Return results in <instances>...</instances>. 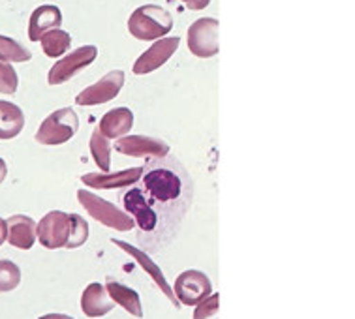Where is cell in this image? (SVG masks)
<instances>
[{
	"instance_id": "6da1fadb",
	"label": "cell",
	"mask_w": 355,
	"mask_h": 319,
	"mask_svg": "<svg viewBox=\"0 0 355 319\" xmlns=\"http://www.w3.org/2000/svg\"><path fill=\"white\" fill-rule=\"evenodd\" d=\"M139 188L158 215L155 252H160L173 241L194 197V181L187 165L171 152L162 158H150L141 167Z\"/></svg>"
},
{
	"instance_id": "7a4b0ae2",
	"label": "cell",
	"mask_w": 355,
	"mask_h": 319,
	"mask_svg": "<svg viewBox=\"0 0 355 319\" xmlns=\"http://www.w3.org/2000/svg\"><path fill=\"white\" fill-rule=\"evenodd\" d=\"M119 201L123 205V210H126L136 224L137 244L145 252H155L156 231H158V215L153 209L145 192L139 188V184H132L119 192Z\"/></svg>"
},
{
	"instance_id": "3957f363",
	"label": "cell",
	"mask_w": 355,
	"mask_h": 319,
	"mask_svg": "<svg viewBox=\"0 0 355 319\" xmlns=\"http://www.w3.org/2000/svg\"><path fill=\"white\" fill-rule=\"evenodd\" d=\"M173 28V15L166 8L143 4L136 8L128 19V33L141 42H155L168 36Z\"/></svg>"
},
{
	"instance_id": "277c9868",
	"label": "cell",
	"mask_w": 355,
	"mask_h": 319,
	"mask_svg": "<svg viewBox=\"0 0 355 319\" xmlns=\"http://www.w3.org/2000/svg\"><path fill=\"white\" fill-rule=\"evenodd\" d=\"M78 201L83 205V209L89 215L103 224L105 228L116 229V231H132L136 228L134 218L126 212V210L119 209L113 203L105 201L103 197L92 194L89 190H79L78 192Z\"/></svg>"
},
{
	"instance_id": "5b68a950",
	"label": "cell",
	"mask_w": 355,
	"mask_h": 319,
	"mask_svg": "<svg viewBox=\"0 0 355 319\" xmlns=\"http://www.w3.org/2000/svg\"><path fill=\"white\" fill-rule=\"evenodd\" d=\"M79 130V117L78 113L70 107L53 111L51 115L44 118V122L40 124L36 131V141L40 145H64L76 136Z\"/></svg>"
},
{
	"instance_id": "8992f818",
	"label": "cell",
	"mask_w": 355,
	"mask_h": 319,
	"mask_svg": "<svg viewBox=\"0 0 355 319\" xmlns=\"http://www.w3.org/2000/svg\"><path fill=\"white\" fill-rule=\"evenodd\" d=\"M220 23L214 17L196 19L187 30L188 49L200 59H213L220 51L218 42Z\"/></svg>"
},
{
	"instance_id": "52a82bcc",
	"label": "cell",
	"mask_w": 355,
	"mask_h": 319,
	"mask_svg": "<svg viewBox=\"0 0 355 319\" xmlns=\"http://www.w3.org/2000/svg\"><path fill=\"white\" fill-rule=\"evenodd\" d=\"M98 47L96 46H83L79 49L66 53L60 59L51 66V70L47 73V83L49 85H64L66 81H70L78 75L79 72H83L85 68L96 60Z\"/></svg>"
},
{
	"instance_id": "ba28073f",
	"label": "cell",
	"mask_w": 355,
	"mask_h": 319,
	"mask_svg": "<svg viewBox=\"0 0 355 319\" xmlns=\"http://www.w3.org/2000/svg\"><path fill=\"white\" fill-rule=\"evenodd\" d=\"M70 215L62 210H51L36 224V239L47 250L66 248L70 239Z\"/></svg>"
},
{
	"instance_id": "9c48e42d",
	"label": "cell",
	"mask_w": 355,
	"mask_h": 319,
	"mask_svg": "<svg viewBox=\"0 0 355 319\" xmlns=\"http://www.w3.org/2000/svg\"><path fill=\"white\" fill-rule=\"evenodd\" d=\"M124 81H126V75H124L123 70H113V72L105 73L102 79H98L96 83H92L79 92L76 96V104L81 105V107L107 104L119 96V92L124 86Z\"/></svg>"
},
{
	"instance_id": "30bf717a",
	"label": "cell",
	"mask_w": 355,
	"mask_h": 319,
	"mask_svg": "<svg viewBox=\"0 0 355 319\" xmlns=\"http://www.w3.org/2000/svg\"><path fill=\"white\" fill-rule=\"evenodd\" d=\"M179 46H181L179 36H164V38L155 39V44L137 57L134 66H132V72L136 75H147V73L156 72L158 68H162L173 57Z\"/></svg>"
},
{
	"instance_id": "8fae6325",
	"label": "cell",
	"mask_w": 355,
	"mask_h": 319,
	"mask_svg": "<svg viewBox=\"0 0 355 319\" xmlns=\"http://www.w3.org/2000/svg\"><path fill=\"white\" fill-rule=\"evenodd\" d=\"M115 150L130 158H162L171 152L169 145L160 137L150 136H126L119 137L115 141Z\"/></svg>"
},
{
	"instance_id": "7c38bea8",
	"label": "cell",
	"mask_w": 355,
	"mask_h": 319,
	"mask_svg": "<svg viewBox=\"0 0 355 319\" xmlns=\"http://www.w3.org/2000/svg\"><path fill=\"white\" fill-rule=\"evenodd\" d=\"M213 291L211 280L207 274L200 271H187L177 276L173 286V293L187 307H196L201 300H205Z\"/></svg>"
},
{
	"instance_id": "4fadbf2b",
	"label": "cell",
	"mask_w": 355,
	"mask_h": 319,
	"mask_svg": "<svg viewBox=\"0 0 355 319\" xmlns=\"http://www.w3.org/2000/svg\"><path fill=\"white\" fill-rule=\"evenodd\" d=\"M141 179V167H130V170L116 171H102V173H87L81 176V183L87 184L89 188L96 190H111V188H126L136 184Z\"/></svg>"
},
{
	"instance_id": "5bb4252c",
	"label": "cell",
	"mask_w": 355,
	"mask_h": 319,
	"mask_svg": "<svg viewBox=\"0 0 355 319\" xmlns=\"http://www.w3.org/2000/svg\"><path fill=\"white\" fill-rule=\"evenodd\" d=\"M62 25V12L55 4H42L31 13L28 21V39L40 42V38L53 28H60Z\"/></svg>"
},
{
	"instance_id": "9a60e30c",
	"label": "cell",
	"mask_w": 355,
	"mask_h": 319,
	"mask_svg": "<svg viewBox=\"0 0 355 319\" xmlns=\"http://www.w3.org/2000/svg\"><path fill=\"white\" fill-rule=\"evenodd\" d=\"M8 235L6 241L13 248L19 250H31L36 242V221L31 216L15 215L6 220Z\"/></svg>"
},
{
	"instance_id": "2e32d148",
	"label": "cell",
	"mask_w": 355,
	"mask_h": 319,
	"mask_svg": "<svg viewBox=\"0 0 355 319\" xmlns=\"http://www.w3.org/2000/svg\"><path fill=\"white\" fill-rule=\"evenodd\" d=\"M134 126V113L128 107H115V109L107 111L100 122H98V130L103 137L107 139H119V137L126 136Z\"/></svg>"
},
{
	"instance_id": "e0dca14e",
	"label": "cell",
	"mask_w": 355,
	"mask_h": 319,
	"mask_svg": "<svg viewBox=\"0 0 355 319\" xmlns=\"http://www.w3.org/2000/svg\"><path fill=\"white\" fill-rule=\"evenodd\" d=\"M81 308L85 316L89 318H102L115 308V302L107 293V289L102 284H91L83 291L81 297Z\"/></svg>"
},
{
	"instance_id": "ac0fdd59",
	"label": "cell",
	"mask_w": 355,
	"mask_h": 319,
	"mask_svg": "<svg viewBox=\"0 0 355 319\" xmlns=\"http://www.w3.org/2000/svg\"><path fill=\"white\" fill-rule=\"evenodd\" d=\"M25 128V113L19 105L0 100V141H10Z\"/></svg>"
},
{
	"instance_id": "d6986e66",
	"label": "cell",
	"mask_w": 355,
	"mask_h": 319,
	"mask_svg": "<svg viewBox=\"0 0 355 319\" xmlns=\"http://www.w3.org/2000/svg\"><path fill=\"white\" fill-rule=\"evenodd\" d=\"M105 289H107V293H110V297L113 299L115 304H121L124 310H128V312L132 313V316H136V318H143L141 300H139V297H137V293L134 289L121 286V284L115 280H107Z\"/></svg>"
},
{
	"instance_id": "ffe728a7",
	"label": "cell",
	"mask_w": 355,
	"mask_h": 319,
	"mask_svg": "<svg viewBox=\"0 0 355 319\" xmlns=\"http://www.w3.org/2000/svg\"><path fill=\"white\" fill-rule=\"evenodd\" d=\"M40 44H42V49L46 53L47 57L51 59H58L68 53L71 46V36L70 33H66L62 28H53V30H47L42 38H40Z\"/></svg>"
},
{
	"instance_id": "44dd1931",
	"label": "cell",
	"mask_w": 355,
	"mask_h": 319,
	"mask_svg": "<svg viewBox=\"0 0 355 319\" xmlns=\"http://www.w3.org/2000/svg\"><path fill=\"white\" fill-rule=\"evenodd\" d=\"M89 149H91V156H92V160H94V163L98 165V170L111 171L110 139H107V137H103L98 128H94V130H92Z\"/></svg>"
},
{
	"instance_id": "7402d4cb",
	"label": "cell",
	"mask_w": 355,
	"mask_h": 319,
	"mask_svg": "<svg viewBox=\"0 0 355 319\" xmlns=\"http://www.w3.org/2000/svg\"><path fill=\"white\" fill-rule=\"evenodd\" d=\"M31 59H33V53L28 51L23 44L0 34V60H4V62H26Z\"/></svg>"
},
{
	"instance_id": "603a6c76",
	"label": "cell",
	"mask_w": 355,
	"mask_h": 319,
	"mask_svg": "<svg viewBox=\"0 0 355 319\" xmlns=\"http://www.w3.org/2000/svg\"><path fill=\"white\" fill-rule=\"evenodd\" d=\"M21 284V268L10 259H0V293L13 291Z\"/></svg>"
},
{
	"instance_id": "cb8c5ba5",
	"label": "cell",
	"mask_w": 355,
	"mask_h": 319,
	"mask_svg": "<svg viewBox=\"0 0 355 319\" xmlns=\"http://www.w3.org/2000/svg\"><path fill=\"white\" fill-rule=\"evenodd\" d=\"M113 242H115L116 246H121V248H123V250H126V252H130V254H132V255H136L137 261H139V263H143V265H145V271H149V273L153 274V278H155V280L158 282V286H160L162 289H164V291L168 293L169 299H171V300H173V302H175V297H173V295H171V291H169V287L166 286V280H164V276H162V274L158 273V268H156L155 265H153V261H150L149 257H147V255L139 254V252H137L136 248H132V246H130V244H126V242H123V241H113Z\"/></svg>"
},
{
	"instance_id": "d4e9b609",
	"label": "cell",
	"mask_w": 355,
	"mask_h": 319,
	"mask_svg": "<svg viewBox=\"0 0 355 319\" xmlns=\"http://www.w3.org/2000/svg\"><path fill=\"white\" fill-rule=\"evenodd\" d=\"M71 228H70V239L66 248H79L83 246L87 239H89V224L85 218L79 215H70Z\"/></svg>"
},
{
	"instance_id": "484cf974",
	"label": "cell",
	"mask_w": 355,
	"mask_h": 319,
	"mask_svg": "<svg viewBox=\"0 0 355 319\" xmlns=\"http://www.w3.org/2000/svg\"><path fill=\"white\" fill-rule=\"evenodd\" d=\"M19 89V75L12 62L0 60V94H15Z\"/></svg>"
},
{
	"instance_id": "4316f807",
	"label": "cell",
	"mask_w": 355,
	"mask_h": 319,
	"mask_svg": "<svg viewBox=\"0 0 355 319\" xmlns=\"http://www.w3.org/2000/svg\"><path fill=\"white\" fill-rule=\"evenodd\" d=\"M198 310L194 313V319H205L207 316H213L218 310V295H209L200 304H196Z\"/></svg>"
},
{
	"instance_id": "83f0119b",
	"label": "cell",
	"mask_w": 355,
	"mask_h": 319,
	"mask_svg": "<svg viewBox=\"0 0 355 319\" xmlns=\"http://www.w3.org/2000/svg\"><path fill=\"white\" fill-rule=\"evenodd\" d=\"M209 2H211V0H182V4H184L188 10H192V12L203 10V8L209 6Z\"/></svg>"
},
{
	"instance_id": "f1b7e54d",
	"label": "cell",
	"mask_w": 355,
	"mask_h": 319,
	"mask_svg": "<svg viewBox=\"0 0 355 319\" xmlns=\"http://www.w3.org/2000/svg\"><path fill=\"white\" fill-rule=\"evenodd\" d=\"M6 235H8V228H6V220L0 216V246L6 242Z\"/></svg>"
},
{
	"instance_id": "f546056e",
	"label": "cell",
	"mask_w": 355,
	"mask_h": 319,
	"mask_svg": "<svg viewBox=\"0 0 355 319\" xmlns=\"http://www.w3.org/2000/svg\"><path fill=\"white\" fill-rule=\"evenodd\" d=\"M6 176H8V163L0 158V184L6 181Z\"/></svg>"
},
{
	"instance_id": "4dcf8cb0",
	"label": "cell",
	"mask_w": 355,
	"mask_h": 319,
	"mask_svg": "<svg viewBox=\"0 0 355 319\" xmlns=\"http://www.w3.org/2000/svg\"><path fill=\"white\" fill-rule=\"evenodd\" d=\"M40 319H73V318L64 316V313H47V316H42Z\"/></svg>"
}]
</instances>
